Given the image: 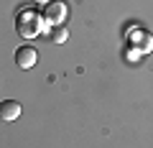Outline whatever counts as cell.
I'll use <instances>...</instances> for the list:
<instances>
[{
	"label": "cell",
	"instance_id": "cell-1",
	"mask_svg": "<svg viewBox=\"0 0 153 148\" xmlns=\"http://www.w3.org/2000/svg\"><path fill=\"white\" fill-rule=\"evenodd\" d=\"M46 28H49V23L44 21V13L33 10V8H21L16 16V31L18 36H23V39H33V36H38V33H44Z\"/></svg>",
	"mask_w": 153,
	"mask_h": 148
},
{
	"label": "cell",
	"instance_id": "cell-2",
	"mask_svg": "<svg viewBox=\"0 0 153 148\" xmlns=\"http://www.w3.org/2000/svg\"><path fill=\"white\" fill-rule=\"evenodd\" d=\"M44 21L49 26H61V23L69 18V3L66 0H51L49 5H44Z\"/></svg>",
	"mask_w": 153,
	"mask_h": 148
},
{
	"label": "cell",
	"instance_id": "cell-3",
	"mask_svg": "<svg viewBox=\"0 0 153 148\" xmlns=\"http://www.w3.org/2000/svg\"><path fill=\"white\" fill-rule=\"evenodd\" d=\"M38 61V51L33 49V46H21V49L16 51V64L18 69H33Z\"/></svg>",
	"mask_w": 153,
	"mask_h": 148
},
{
	"label": "cell",
	"instance_id": "cell-4",
	"mask_svg": "<svg viewBox=\"0 0 153 148\" xmlns=\"http://www.w3.org/2000/svg\"><path fill=\"white\" fill-rule=\"evenodd\" d=\"M18 115H21V102H16V100H3V105H0V118L5 123H10V120H18Z\"/></svg>",
	"mask_w": 153,
	"mask_h": 148
},
{
	"label": "cell",
	"instance_id": "cell-5",
	"mask_svg": "<svg viewBox=\"0 0 153 148\" xmlns=\"http://www.w3.org/2000/svg\"><path fill=\"white\" fill-rule=\"evenodd\" d=\"M130 41H133V44H138L140 54H148V51L153 49V39H151V33H146V31H133Z\"/></svg>",
	"mask_w": 153,
	"mask_h": 148
},
{
	"label": "cell",
	"instance_id": "cell-6",
	"mask_svg": "<svg viewBox=\"0 0 153 148\" xmlns=\"http://www.w3.org/2000/svg\"><path fill=\"white\" fill-rule=\"evenodd\" d=\"M66 39H69V31H66V28L56 26L54 31H51V41H54V44H64Z\"/></svg>",
	"mask_w": 153,
	"mask_h": 148
},
{
	"label": "cell",
	"instance_id": "cell-7",
	"mask_svg": "<svg viewBox=\"0 0 153 148\" xmlns=\"http://www.w3.org/2000/svg\"><path fill=\"white\" fill-rule=\"evenodd\" d=\"M33 3H36V5H49L51 0H33Z\"/></svg>",
	"mask_w": 153,
	"mask_h": 148
}]
</instances>
